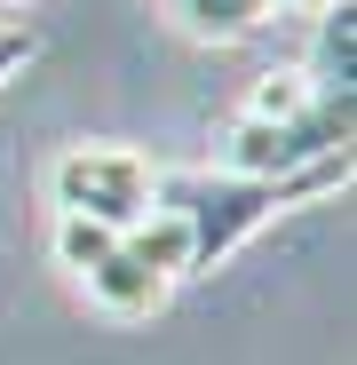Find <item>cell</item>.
<instances>
[{
    "mask_svg": "<svg viewBox=\"0 0 357 365\" xmlns=\"http://www.w3.org/2000/svg\"><path fill=\"white\" fill-rule=\"evenodd\" d=\"M167 16L183 24L191 40H214V48H230V40H254V32H262L270 0H167Z\"/></svg>",
    "mask_w": 357,
    "mask_h": 365,
    "instance_id": "7",
    "label": "cell"
},
{
    "mask_svg": "<svg viewBox=\"0 0 357 365\" xmlns=\"http://www.w3.org/2000/svg\"><path fill=\"white\" fill-rule=\"evenodd\" d=\"M80 294L95 302L103 318L135 326V318H159V310H167V294H175V286H167L159 270H143V262H135L128 247H111V255H103V262H95V270L80 278Z\"/></svg>",
    "mask_w": 357,
    "mask_h": 365,
    "instance_id": "4",
    "label": "cell"
},
{
    "mask_svg": "<svg viewBox=\"0 0 357 365\" xmlns=\"http://www.w3.org/2000/svg\"><path fill=\"white\" fill-rule=\"evenodd\" d=\"M0 9H24V0H0Z\"/></svg>",
    "mask_w": 357,
    "mask_h": 365,
    "instance_id": "12",
    "label": "cell"
},
{
    "mask_svg": "<svg viewBox=\"0 0 357 365\" xmlns=\"http://www.w3.org/2000/svg\"><path fill=\"white\" fill-rule=\"evenodd\" d=\"M326 191H349V151H326L302 175H270V182L262 175H222V167H199V175L159 167V207H175L191 222V278L222 270L262 222L294 215L302 199H326Z\"/></svg>",
    "mask_w": 357,
    "mask_h": 365,
    "instance_id": "1",
    "label": "cell"
},
{
    "mask_svg": "<svg viewBox=\"0 0 357 365\" xmlns=\"http://www.w3.org/2000/svg\"><path fill=\"white\" fill-rule=\"evenodd\" d=\"M326 96H318V80L302 72V64H278V72H262L254 88H247V103H238V119H254V128H286V119H310Z\"/></svg>",
    "mask_w": 357,
    "mask_h": 365,
    "instance_id": "6",
    "label": "cell"
},
{
    "mask_svg": "<svg viewBox=\"0 0 357 365\" xmlns=\"http://www.w3.org/2000/svg\"><path fill=\"white\" fill-rule=\"evenodd\" d=\"M111 247H119V230L80 222V215H48V255H56V270H64V278H88Z\"/></svg>",
    "mask_w": 357,
    "mask_h": 365,
    "instance_id": "9",
    "label": "cell"
},
{
    "mask_svg": "<svg viewBox=\"0 0 357 365\" xmlns=\"http://www.w3.org/2000/svg\"><path fill=\"white\" fill-rule=\"evenodd\" d=\"M349 64H357V24H349V0L318 16V48L302 56V72L318 80V96H349Z\"/></svg>",
    "mask_w": 357,
    "mask_h": 365,
    "instance_id": "8",
    "label": "cell"
},
{
    "mask_svg": "<svg viewBox=\"0 0 357 365\" xmlns=\"http://www.w3.org/2000/svg\"><path fill=\"white\" fill-rule=\"evenodd\" d=\"M270 9H286V16H326V9H341V0H270Z\"/></svg>",
    "mask_w": 357,
    "mask_h": 365,
    "instance_id": "11",
    "label": "cell"
},
{
    "mask_svg": "<svg viewBox=\"0 0 357 365\" xmlns=\"http://www.w3.org/2000/svg\"><path fill=\"white\" fill-rule=\"evenodd\" d=\"M48 207L103 230H135L159 207V159L135 143H64L48 159Z\"/></svg>",
    "mask_w": 357,
    "mask_h": 365,
    "instance_id": "2",
    "label": "cell"
},
{
    "mask_svg": "<svg viewBox=\"0 0 357 365\" xmlns=\"http://www.w3.org/2000/svg\"><path fill=\"white\" fill-rule=\"evenodd\" d=\"M24 64H32V32L24 24H0V88H9Z\"/></svg>",
    "mask_w": 357,
    "mask_h": 365,
    "instance_id": "10",
    "label": "cell"
},
{
    "mask_svg": "<svg viewBox=\"0 0 357 365\" xmlns=\"http://www.w3.org/2000/svg\"><path fill=\"white\" fill-rule=\"evenodd\" d=\"M119 247H128L143 270H159L167 286H175V278H191V222L175 215V207H151L135 230H119Z\"/></svg>",
    "mask_w": 357,
    "mask_h": 365,
    "instance_id": "5",
    "label": "cell"
},
{
    "mask_svg": "<svg viewBox=\"0 0 357 365\" xmlns=\"http://www.w3.org/2000/svg\"><path fill=\"white\" fill-rule=\"evenodd\" d=\"M349 151V96H326L310 119H286V128H254V119H230L222 135V175H302L310 159Z\"/></svg>",
    "mask_w": 357,
    "mask_h": 365,
    "instance_id": "3",
    "label": "cell"
}]
</instances>
